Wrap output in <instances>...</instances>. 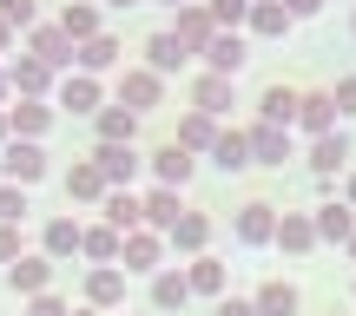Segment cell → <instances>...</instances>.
I'll return each instance as SVG.
<instances>
[{"instance_id":"1","label":"cell","mask_w":356,"mask_h":316,"mask_svg":"<svg viewBox=\"0 0 356 316\" xmlns=\"http://www.w3.org/2000/svg\"><path fill=\"white\" fill-rule=\"evenodd\" d=\"M99 172L113 178V185H132V178H139V152H132V139H99Z\"/></svg>"},{"instance_id":"2","label":"cell","mask_w":356,"mask_h":316,"mask_svg":"<svg viewBox=\"0 0 356 316\" xmlns=\"http://www.w3.org/2000/svg\"><path fill=\"white\" fill-rule=\"evenodd\" d=\"M185 47H211L218 40V20H211V7H178V26H172Z\"/></svg>"},{"instance_id":"3","label":"cell","mask_w":356,"mask_h":316,"mask_svg":"<svg viewBox=\"0 0 356 316\" xmlns=\"http://www.w3.org/2000/svg\"><path fill=\"white\" fill-rule=\"evenodd\" d=\"M185 40H178V33H152V40H145V66H152V73H178V66H185Z\"/></svg>"},{"instance_id":"4","label":"cell","mask_w":356,"mask_h":316,"mask_svg":"<svg viewBox=\"0 0 356 316\" xmlns=\"http://www.w3.org/2000/svg\"><path fill=\"white\" fill-rule=\"evenodd\" d=\"M26 53H40V60L66 66V60H73V33H66V26H33V40H26Z\"/></svg>"},{"instance_id":"5","label":"cell","mask_w":356,"mask_h":316,"mask_svg":"<svg viewBox=\"0 0 356 316\" xmlns=\"http://www.w3.org/2000/svg\"><path fill=\"white\" fill-rule=\"evenodd\" d=\"M7 283H13V290H26V297H40V290L53 283V264H47V257H13Z\"/></svg>"},{"instance_id":"6","label":"cell","mask_w":356,"mask_h":316,"mask_svg":"<svg viewBox=\"0 0 356 316\" xmlns=\"http://www.w3.org/2000/svg\"><path fill=\"white\" fill-rule=\"evenodd\" d=\"M159 79H165V73H152V66H139V73H126V86H119V99H126L132 113H145V106H159Z\"/></svg>"},{"instance_id":"7","label":"cell","mask_w":356,"mask_h":316,"mask_svg":"<svg viewBox=\"0 0 356 316\" xmlns=\"http://www.w3.org/2000/svg\"><path fill=\"white\" fill-rule=\"evenodd\" d=\"M40 172H47V158L33 152V139H13L7 145V178H13V185H33Z\"/></svg>"},{"instance_id":"8","label":"cell","mask_w":356,"mask_h":316,"mask_svg":"<svg viewBox=\"0 0 356 316\" xmlns=\"http://www.w3.org/2000/svg\"><path fill=\"white\" fill-rule=\"evenodd\" d=\"M251 152L264 158V165H284V158H291V139H284V126H277V119L251 126Z\"/></svg>"},{"instance_id":"9","label":"cell","mask_w":356,"mask_h":316,"mask_svg":"<svg viewBox=\"0 0 356 316\" xmlns=\"http://www.w3.org/2000/svg\"><path fill=\"white\" fill-rule=\"evenodd\" d=\"M178 217H185V204H178V185H159L152 198H145V224H152V231H172Z\"/></svg>"},{"instance_id":"10","label":"cell","mask_w":356,"mask_h":316,"mask_svg":"<svg viewBox=\"0 0 356 316\" xmlns=\"http://www.w3.org/2000/svg\"><path fill=\"white\" fill-rule=\"evenodd\" d=\"M66 191H73V198H106V191H113V178L99 172V158H86V165H73V172H66Z\"/></svg>"},{"instance_id":"11","label":"cell","mask_w":356,"mask_h":316,"mask_svg":"<svg viewBox=\"0 0 356 316\" xmlns=\"http://www.w3.org/2000/svg\"><path fill=\"white\" fill-rule=\"evenodd\" d=\"M139 217H145V204L132 198L126 185H113V191H106V224H119V231H139Z\"/></svg>"},{"instance_id":"12","label":"cell","mask_w":356,"mask_h":316,"mask_svg":"<svg viewBox=\"0 0 356 316\" xmlns=\"http://www.w3.org/2000/svg\"><path fill=\"white\" fill-rule=\"evenodd\" d=\"M152 172H159V185H185V178H191V145H165V152H159L152 158Z\"/></svg>"},{"instance_id":"13","label":"cell","mask_w":356,"mask_h":316,"mask_svg":"<svg viewBox=\"0 0 356 316\" xmlns=\"http://www.w3.org/2000/svg\"><path fill=\"white\" fill-rule=\"evenodd\" d=\"M13 86H20V92H47L53 86V60H40V53L13 60Z\"/></svg>"},{"instance_id":"14","label":"cell","mask_w":356,"mask_h":316,"mask_svg":"<svg viewBox=\"0 0 356 316\" xmlns=\"http://www.w3.org/2000/svg\"><path fill=\"white\" fill-rule=\"evenodd\" d=\"M191 99H198V113H225L231 106V73H204L198 86H191Z\"/></svg>"},{"instance_id":"15","label":"cell","mask_w":356,"mask_h":316,"mask_svg":"<svg viewBox=\"0 0 356 316\" xmlns=\"http://www.w3.org/2000/svg\"><path fill=\"white\" fill-rule=\"evenodd\" d=\"M126 270H152L159 264V231H126Z\"/></svg>"},{"instance_id":"16","label":"cell","mask_w":356,"mask_h":316,"mask_svg":"<svg viewBox=\"0 0 356 316\" xmlns=\"http://www.w3.org/2000/svg\"><path fill=\"white\" fill-rule=\"evenodd\" d=\"M191 297V277H178V270H159L152 277V310H178Z\"/></svg>"},{"instance_id":"17","label":"cell","mask_w":356,"mask_h":316,"mask_svg":"<svg viewBox=\"0 0 356 316\" xmlns=\"http://www.w3.org/2000/svg\"><path fill=\"white\" fill-rule=\"evenodd\" d=\"M238 238H244V244H264V238H277V217H270V204H244V217H238Z\"/></svg>"},{"instance_id":"18","label":"cell","mask_w":356,"mask_h":316,"mask_svg":"<svg viewBox=\"0 0 356 316\" xmlns=\"http://www.w3.org/2000/svg\"><path fill=\"white\" fill-rule=\"evenodd\" d=\"M113 60H119V40H113V33H92V40H79V66H86V73H106Z\"/></svg>"},{"instance_id":"19","label":"cell","mask_w":356,"mask_h":316,"mask_svg":"<svg viewBox=\"0 0 356 316\" xmlns=\"http://www.w3.org/2000/svg\"><path fill=\"white\" fill-rule=\"evenodd\" d=\"M7 119H13V132H20V139H40V132L53 126V106H33V99H20Z\"/></svg>"},{"instance_id":"20","label":"cell","mask_w":356,"mask_h":316,"mask_svg":"<svg viewBox=\"0 0 356 316\" xmlns=\"http://www.w3.org/2000/svg\"><path fill=\"white\" fill-rule=\"evenodd\" d=\"M211 158L225 165V172H238V165H251V132H218Z\"/></svg>"},{"instance_id":"21","label":"cell","mask_w":356,"mask_h":316,"mask_svg":"<svg viewBox=\"0 0 356 316\" xmlns=\"http://www.w3.org/2000/svg\"><path fill=\"white\" fill-rule=\"evenodd\" d=\"M172 244H185V251H204V238H211V217H198V211H185L178 224L165 231Z\"/></svg>"},{"instance_id":"22","label":"cell","mask_w":356,"mask_h":316,"mask_svg":"<svg viewBox=\"0 0 356 316\" xmlns=\"http://www.w3.org/2000/svg\"><path fill=\"white\" fill-rule=\"evenodd\" d=\"M119 297H126V277H119V270H92L86 277V303H119Z\"/></svg>"},{"instance_id":"23","label":"cell","mask_w":356,"mask_h":316,"mask_svg":"<svg viewBox=\"0 0 356 316\" xmlns=\"http://www.w3.org/2000/svg\"><path fill=\"white\" fill-rule=\"evenodd\" d=\"M79 244H86V231H79L73 217H53L47 224V257H66V251H79Z\"/></svg>"},{"instance_id":"24","label":"cell","mask_w":356,"mask_h":316,"mask_svg":"<svg viewBox=\"0 0 356 316\" xmlns=\"http://www.w3.org/2000/svg\"><path fill=\"white\" fill-rule=\"evenodd\" d=\"M204 53H211V73H238V66H244V40L238 33H218Z\"/></svg>"},{"instance_id":"25","label":"cell","mask_w":356,"mask_h":316,"mask_svg":"<svg viewBox=\"0 0 356 316\" xmlns=\"http://www.w3.org/2000/svg\"><path fill=\"white\" fill-rule=\"evenodd\" d=\"M317 238H337V244H350V238H356V217L343 211V204H323V211H317Z\"/></svg>"},{"instance_id":"26","label":"cell","mask_w":356,"mask_h":316,"mask_svg":"<svg viewBox=\"0 0 356 316\" xmlns=\"http://www.w3.org/2000/svg\"><path fill=\"white\" fill-rule=\"evenodd\" d=\"M257 316H297V290L291 283H264L257 290Z\"/></svg>"},{"instance_id":"27","label":"cell","mask_w":356,"mask_h":316,"mask_svg":"<svg viewBox=\"0 0 356 316\" xmlns=\"http://www.w3.org/2000/svg\"><path fill=\"white\" fill-rule=\"evenodd\" d=\"M86 257H99V264H113L126 244H119V224H99V231H86V244H79Z\"/></svg>"},{"instance_id":"28","label":"cell","mask_w":356,"mask_h":316,"mask_svg":"<svg viewBox=\"0 0 356 316\" xmlns=\"http://www.w3.org/2000/svg\"><path fill=\"white\" fill-rule=\"evenodd\" d=\"M251 26H257V33H284V26H291V7H277V0H251Z\"/></svg>"},{"instance_id":"29","label":"cell","mask_w":356,"mask_h":316,"mask_svg":"<svg viewBox=\"0 0 356 316\" xmlns=\"http://www.w3.org/2000/svg\"><path fill=\"white\" fill-rule=\"evenodd\" d=\"M330 106H337L330 92H310V99H297V119H304L310 132H330Z\"/></svg>"},{"instance_id":"30","label":"cell","mask_w":356,"mask_h":316,"mask_svg":"<svg viewBox=\"0 0 356 316\" xmlns=\"http://www.w3.org/2000/svg\"><path fill=\"white\" fill-rule=\"evenodd\" d=\"M277 244H284V251H310V244H317V224H310V217H284Z\"/></svg>"},{"instance_id":"31","label":"cell","mask_w":356,"mask_h":316,"mask_svg":"<svg viewBox=\"0 0 356 316\" xmlns=\"http://www.w3.org/2000/svg\"><path fill=\"white\" fill-rule=\"evenodd\" d=\"M60 26H66V33H73V40H92V33H99V13H92L86 0H73V7L60 13Z\"/></svg>"},{"instance_id":"32","label":"cell","mask_w":356,"mask_h":316,"mask_svg":"<svg viewBox=\"0 0 356 316\" xmlns=\"http://www.w3.org/2000/svg\"><path fill=\"white\" fill-rule=\"evenodd\" d=\"M60 99L73 106V113H92V106H99V86H92V73H79V79H66V86H60Z\"/></svg>"},{"instance_id":"33","label":"cell","mask_w":356,"mask_h":316,"mask_svg":"<svg viewBox=\"0 0 356 316\" xmlns=\"http://www.w3.org/2000/svg\"><path fill=\"white\" fill-rule=\"evenodd\" d=\"M185 277H191V290H198V297H218V290H225V270H218L211 257H198V264H191Z\"/></svg>"},{"instance_id":"34","label":"cell","mask_w":356,"mask_h":316,"mask_svg":"<svg viewBox=\"0 0 356 316\" xmlns=\"http://www.w3.org/2000/svg\"><path fill=\"white\" fill-rule=\"evenodd\" d=\"M178 145H218V126H211V113H191L185 126H178Z\"/></svg>"},{"instance_id":"35","label":"cell","mask_w":356,"mask_h":316,"mask_svg":"<svg viewBox=\"0 0 356 316\" xmlns=\"http://www.w3.org/2000/svg\"><path fill=\"white\" fill-rule=\"evenodd\" d=\"M343 158H350V145H343V139H330V132H323V139H317V152H310V165H317V172H337Z\"/></svg>"},{"instance_id":"36","label":"cell","mask_w":356,"mask_h":316,"mask_svg":"<svg viewBox=\"0 0 356 316\" xmlns=\"http://www.w3.org/2000/svg\"><path fill=\"white\" fill-rule=\"evenodd\" d=\"M99 139H132V113L126 106H106L99 113Z\"/></svg>"},{"instance_id":"37","label":"cell","mask_w":356,"mask_h":316,"mask_svg":"<svg viewBox=\"0 0 356 316\" xmlns=\"http://www.w3.org/2000/svg\"><path fill=\"white\" fill-rule=\"evenodd\" d=\"M291 113H297V92H291V86H270V92H264V119H277V126H284Z\"/></svg>"},{"instance_id":"38","label":"cell","mask_w":356,"mask_h":316,"mask_svg":"<svg viewBox=\"0 0 356 316\" xmlns=\"http://www.w3.org/2000/svg\"><path fill=\"white\" fill-rule=\"evenodd\" d=\"M211 20H218V26H238V20H251V0H211Z\"/></svg>"},{"instance_id":"39","label":"cell","mask_w":356,"mask_h":316,"mask_svg":"<svg viewBox=\"0 0 356 316\" xmlns=\"http://www.w3.org/2000/svg\"><path fill=\"white\" fill-rule=\"evenodd\" d=\"M20 211H26V185H0V217L20 224Z\"/></svg>"},{"instance_id":"40","label":"cell","mask_w":356,"mask_h":316,"mask_svg":"<svg viewBox=\"0 0 356 316\" xmlns=\"http://www.w3.org/2000/svg\"><path fill=\"white\" fill-rule=\"evenodd\" d=\"M13 257H20V224L0 217V264H13Z\"/></svg>"},{"instance_id":"41","label":"cell","mask_w":356,"mask_h":316,"mask_svg":"<svg viewBox=\"0 0 356 316\" xmlns=\"http://www.w3.org/2000/svg\"><path fill=\"white\" fill-rule=\"evenodd\" d=\"M0 13H7L13 26H33V0H0Z\"/></svg>"},{"instance_id":"42","label":"cell","mask_w":356,"mask_h":316,"mask_svg":"<svg viewBox=\"0 0 356 316\" xmlns=\"http://www.w3.org/2000/svg\"><path fill=\"white\" fill-rule=\"evenodd\" d=\"M26 316H66V303H60V297H47V290H40V297H33V310H26Z\"/></svg>"},{"instance_id":"43","label":"cell","mask_w":356,"mask_h":316,"mask_svg":"<svg viewBox=\"0 0 356 316\" xmlns=\"http://www.w3.org/2000/svg\"><path fill=\"white\" fill-rule=\"evenodd\" d=\"M330 99H337V106H343V113H356V79H343V86H337V92H330Z\"/></svg>"},{"instance_id":"44","label":"cell","mask_w":356,"mask_h":316,"mask_svg":"<svg viewBox=\"0 0 356 316\" xmlns=\"http://www.w3.org/2000/svg\"><path fill=\"white\" fill-rule=\"evenodd\" d=\"M218 316H257V303H225Z\"/></svg>"},{"instance_id":"45","label":"cell","mask_w":356,"mask_h":316,"mask_svg":"<svg viewBox=\"0 0 356 316\" xmlns=\"http://www.w3.org/2000/svg\"><path fill=\"white\" fill-rule=\"evenodd\" d=\"M284 7H291V20H297V13H317V0H284Z\"/></svg>"},{"instance_id":"46","label":"cell","mask_w":356,"mask_h":316,"mask_svg":"<svg viewBox=\"0 0 356 316\" xmlns=\"http://www.w3.org/2000/svg\"><path fill=\"white\" fill-rule=\"evenodd\" d=\"M7 40H13V20H7V13H0V47H7Z\"/></svg>"},{"instance_id":"47","label":"cell","mask_w":356,"mask_h":316,"mask_svg":"<svg viewBox=\"0 0 356 316\" xmlns=\"http://www.w3.org/2000/svg\"><path fill=\"white\" fill-rule=\"evenodd\" d=\"M7 132H13V119H7V113H0V139H7Z\"/></svg>"},{"instance_id":"48","label":"cell","mask_w":356,"mask_h":316,"mask_svg":"<svg viewBox=\"0 0 356 316\" xmlns=\"http://www.w3.org/2000/svg\"><path fill=\"white\" fill-rule=\"evenodd\" d=\"M7 86H13V73H0V99H7Z\"/></svg>"},{"instance_id":"49","label":"cell","mask_w":356,"mask_h":316,"mask_svg":"<svg viewBox=\"0 0 356 316\" xmlns=\"http://www.w3.org/2000/svg\"><path fill=\"white\" fill-rule=\"evenodd\" d=\"M73 316H99V303H92V310H73Z\"/></svg>"},{"instance_id":"50","label":"cell","mask_w":356,"mask_h":316,"mask_svg":"<svg viewBox=\"0 0 356 316\" xmlns=\"http://www.w3.org/2000/svg\"><path fill=\"white\" fill-rule=\"evenodd\" d=\"M106 7H132V0H106Z\"/></svg>"},{"instance_id":"51","label":"cell","mask_w":356,"mask_h":316,"mask_svg":"<svg viewBox=\"0 0 356 316\" xmlns=\"http://www.w3.org/2000/svg\"><path fill=\"white\" fill-rule=\"evenodd\" d=\"M165 7H191V0H165Z\"/></svg>"},{"instance_id":"52","label":"cell","mask_w":356,"mask_h":316,"mask_svg":"<svg viewBox=\"0 0 356 316\" xmlns=\"http://www.w3.org/2000/svg\"><path fill=\"white\" fill-rule=\"evenodd\" d=\"M350 198H356V178H350Z\"/></svg>"},{"instance_id":"53","label":"cell","mask_w":356,"mask_h":316,"mask_svg":"<svg viewBox=\"0 0 356 316\" xmlns=\"http://www.w3.org/2000/svg\"><path fill=\"white\" fill-rule=\"evenodd\" d=\"M350 251H356V238H350Z\"/></svg>"}]
</instances>
